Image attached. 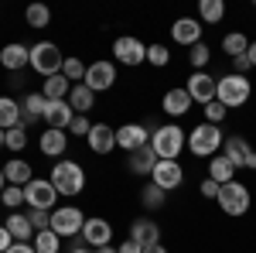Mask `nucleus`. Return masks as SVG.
Returning a JSON list of instances; mask_svg holds the SVG:
<instances>
[{"label": "nucleus", "mask_w": 256, "mask_h": 253, "mask_svg": "<svg viewBox=\"0 0 256 253\" xmlns=\"http://www.w3.org/2000/svg\"><path fill=\"white\" fill-rule=\"evenodd\" d=\"M130 239L140 243L144 250H147V246H158L160 243V226L154 219H134V222H130Z\"/></svg>", "instance_id": "nucleus-20"}, {"label": "nucleus", "mask_w": 256, "mask_h": 253, "mask_svg": "<svg viewBox=\"0 0 256 253\" xmlns=\"http://www.w3.org/2000/svg\"><path fill=\"white\" fill-rule=\"evenodd\" d=\"M218 188H222V185H216L212 178H205V181L198 185V192H202V198H218Z\"/></svg>", "instance_id": "nucleus-44"}, {"label": "nucleus", "mask_w": 256, "mask_h": 253, "mask_svg": "<svg viewBox=\"0 0 256 253\" xmlns=\"http://www.w3.org/2000/svg\"><path fill=\"white\" fill-rule=\"evenodd\" d=\"M222 18H226V4L222 0H198V21L218 24Z\"/></svg>", "instance_id": "nucleus-30"}, {"label": "nucleus", "mask_w": 256, "mask_h": 253, "mask_svg": "<svg viewBox=\"0 0 256 253\" xmlns=\"http://www.w3.org/2000/svg\"><path fill=\"white\" fill-rule=\"evenodd\" d=\"M147 62H150L154 69H164V65L171 62V52H168V45H160V41L147 45Z\"/></svg>", "instance_id": "nucleus-36"}, {"label": "nucleus", "mask_w": 256, "mask_h": 253, "mask_svg": "<svg viewBox=\"0 0 256 253\" xmlns=\"http://www.w3.org/2000/svg\"><path fill=\"white\" fill-rule=\"evenodd\" d=\"M68 89H72V82L62 76H48L44 82H41V96L44 99H68Z\"/></svg>", "instance_id": "nucleus-29"}, {"label": "nucleus", "mask_w": 256, "mask_h": 253, "mask_svg": "<svg viewBox=\"0 0 256 253\" xmlns=\"http://www.w3.org/2000/svg\"><path fill=\"white\" fill-rule=\"evenodd\" d=\"M0 202H4L7 209H18L20 202H24V188H20V185H7L4 195H0Z\"/></svg>", "instance_id": "nucleus-40"}, {"label": "nucleus", "mask_w": 256, "mask_h": 253, "mask_svg": "<svg viewBox=\"0 0 256 253\" xmlns=\"http://www.w3.org/2000/svg\"><path fill=\"white\" fill-rule=\"evenodd\" d=\"M62 76L68 79L72 86H79L82 79H86V62H82V59H65V65H62Z\"/></svg>", "instance_id": "nucleus-35"}, {"label": "nucleus", "mask_w": 256, "mask_h": 253, "mask_svg": "<svg viewBox=\"0 0 256 253\" xmlns=\"http://www.w3.org/2000/svg\"><path fill=\"white\" fill-rule=\"evenodd\" d=\"M52 185H55L58 195H82V188H86V171H82V164H76V161H58V164H52Z\"/></svg>", "instance_id": "nucleus-4"}, {"label": "nucleus", "mask_w": 256, "mask_h": 253, "mask_svg": "<svg viewBox=\"0 0 256 253\" xmlns=\"http://www.w3.org/2000/svg\"><path fill=\"white\" fill-rule=\"evenodd\" d=\"M120 253H144V246H140V243H134V239L126 236V243L120 246Z\"/></svg>", "instance_id": "nucleus-47"}, {"label": "nucleus", "mask_w": 256, "mask_h": 253, "mask_svg": "<svg viewBox=\"0 0 256 253\" xmlns=\"http://www.w3.org/2000/svg\"><path fill=\"white\" fill-rule=\"evenodd\" d=\"M150 181L158 188H164V192H174V188H181V181H184V168L178 161H158L154 171H150Z\"/></svg>", "instance_id": "nucleus-12"}, {"label": "nucleus", "mask_w": 256, "mask_h": 253, "mask_svg": "<svg viewBox=\"0 0 256 253\" xmlns=\"http://www.w3.org/2000/svg\"><path fill=\"white\" fill-rule=\"evenodd\" d=\"M150 147L160 161H178V154L188 147V134L178 127V123H164L150 130Z\"/></svg>", "instance_id": "nucleus-1"}, {"label": "nucleus", "mask_w": 256, "mask_h": 253, "mask_svg": "<svg viewBox=\"0 0 256 253\" xmlns=\"http://www.w3.org/2000/svg\"><path fill=\"white\" fill-rule=\"evenodd\" d=\"M24 202L31 209H41V212H55V202H58V192L52 185V178H34L24 185Z\"/></svg>", "instance_id": "nucleus-8"}, {"label": "nucleus", "mask_w": 256, "mask_h": 253, "mask_svg": "<svg viewBox=\"0 0 256 253\" xmlns=\"http://www.w3.org/2000/svg\"><path fill=\"white\" fill-rule=\"evenodd\" d=\"M62 65H65V55H62V48L55 41H38V45H31V69L38 72V76H58Z\"/></svg>", "instance_id": "nucleus-5"}, {"label": "nucleus", "mask_w": 256, "mask_h": 253, "mask_svg": "<svg viewBox=\"0 0 256 253\" xmlns=\"http://www.w3.org/2000/svg\"><path fill=\"white\" fill-rule=\"evenodd\" d=\"M86 144H89L92 154H113V151H116V130H113L110 123H92Z\"/></svg>", "instance_id": "nucleus-16"}, {"label": "nucleus", "mask_w": 256, "mask_h": 253, "mask_svg": "<svg viewBox=\"0 0 256 253\" xmlns=\"http://www.w3.org/2000/svg\"><path fill=\"white\" fill-rule=\"evenodd\" d=\"M144 253H168V250H164V246H160V243H158V246H147V250H144Z\"/></svg>", "instance_id": "nucleus-50"}, {"label": "nucleus", "mask_w": 256, "mask_h": 253, "mask_svg": "<svg viewBox=\"0 0 256 253\" xmlns=\"http://www.w3.org/2000/svg\"><path fill=\"white\" fill-rule=\"evenodd\" d=\"M14 127H24L20 123V103L10 96H0V130H14Z\"/></svg>", "instance_id": "nucleus-28"}, {"label": "nucleus", "mask_w": 256, "mask_h": 253, "mask_svg": "<svg viewBox=\"0 0 256 253\" xmlns=\"http://www.w3.org/2000/svg\"><path fill=\"white\" fill-rule=\"evenodd\" d=\"M4 188H7V178H4V168H0V195H4Z\"/></svg>", "instance_id": "nucleus-52"}, {"label": "nucleus", "mask_w": 256, "mask_h": 253, "mask_svg": "<svg viewBox=\"0 0 256 253\" xmlns=\"http://www.w3.org/2000/svg\"><path fill=\"white\" fill-rule=\"evenodd\" d=\"M4 178H7V185H28V181H34V171H31V164L24 161V157H10L7 164H4Z\"/></svg>", "instance_id": "nucleus-24"}, {"label": "nucleus", "mask_w": 256, "mask_h": 253, "mask_svg": "<svg viewBox=\"0 0 256 253\" xmlns=\"http://www.w3.org/2000/svg\"><path fill=\"white\" fill-rule=\"evenodd\" d=\"M222 144H226V137H222V130L216 123H198L188 134V151L195 157H216L222 151Z\"/></svg>", "instance_id": "nucleus-3"}, {"label": "nucleus", "mask_w": 256, "mask_h": 253, "mask_svg": "<svg viewBox=\"0 0 256 253\" xmlns=\"http://www.w3.org/2000/svg\"><path fill=\"white\" fill-rule=\"evenodd\" d=\"M246 59H250V65L256 69V41H250V52H246Z\"/></svg>", "instance_id": "nucleus-49"}, {"label": "nucleus", "mask_w": 256, "mask_h": 253, "mask_svg": "<svg viewBox=\"0 0 256 253\" xmlns=\"http://www.w3.org/2000/svg\"><path fill=\"white\" fill-rule=\"evenodd\" d=\"M28 219H31L34 233H41V229H48V222H52V212H41V209H31V212H28Z\"/></svg>", "instance_id": "nucleus-42"}, {"label": "nucleus", "mask_w": 256, "mask_h": 253, "mask_svg": "<svg viewBox=\"0 0 256 253\" xmlns=\"http://www.w3.org/2000/svg\"><path fill=\"white\" fill-rule=\"evenodd\" d=\"M113 59L120 62V65H144L147 62V45L140 38H130V35H120L116 41H113Z\"/></svg>", "instance_id": "nucleus-9"}, {"label": "nucleus", "mask_w": 256, "mask_h": 253, "mask_svg": "<svg viewBox=\"0 0 256 253\" xmlns=\"http://www.w3.org/2000/svg\"><path fill=\"white\" fill-rule=\"evenodd\" d=\"M68 106L76 110V117H86L89 110H96V93H92L86 82H79V86L68 89Z\"/></svg>", "instance_id": "nucleus-23"}, {"label": "nucleus", "mask_w": 256, "mask_h": 253, "mask_svg": "<svg viewBox=\"0 0 256 253\" xmlns=\"http://www.w3.org/2000/svg\"><path fill=\"white\" fill-rule=\"evenodd\" d=\"M44 106H48V99L41 96V93H28V96H24V103H20V110L28 113V120L44 117Z\"/></svg>", "instance_id": "nucleus-33"}, {"label": "nucleus", "mask_w": 256, "mask_h": 253, "mask_svg": "<svg viewBox=\"0 0 256 253\" xmlns=\"http://www.w3.org/2000/svg\"><path fill=\"white\" fill-rule=\"evenodd\" d=\"M58 246H62V236L52 233V229H41V233L34 236V250L38 253H58Z\"/></svg>", "instance_id": "nucleus-34"}, {"label": "nucleus", "mask_w": 256, "mask_h": 253, "mask_svg": "<svg viewBox=\"0 0 256 253\" xmlns=\"http://www.w3.org/2000/svg\"><path fill=\"white\" fill-rule=\"evenodd\" d=\"M208 59H212V52H208V45H205V41H198L195 48H192V55H188V62H192V69H195V72H205Z\"/></svg>", "instance_id": "nucleus-37"}, {"label": "nucleus", "mask_w": 256, "mask_h": 253, "mask_svg": "<svg viewBox=\"0 0 256 253\" xmlns=\"http://www.w3.org/2000/svg\"><path fill=\"white\" fill-rule=\"evenodd\" d=\"M89 130H92L89 117H76V120H72V127H68V134H76V137H89Z\"/></svg>", "instance_id": "nucleus-43"}, {"label": "nucleus", "mask_w": 256, "mask_h": 253, "mask_svg": "<svg viewBox=\"0 0 256 253\" xmlns=\"http://www.w3.org/2000/svg\"><path fill=\"white\" fill-rule=\"evenodd\" d=\"M253 96V82L246 76H236V72H229V76L218 79V89H216V99L226 106V110H232V106H242V103H250Z\"/></svg>", "instance_id": "nucleus-2"}, {"label": "nucleus", "mask_w": 256, "mask_h": 253, "mask_svg": "<svg viewBox=\"0 0 256 253\" xmlns=\"http://www.w3.org/2000/svg\"><path fill=\"white\" fill-rule=\"evenodd\" d=\"M0 65H4V69H10V72H20L24 65H31V48H28V45H20V41L4 45V48H0Z\"/></svg>", "instance_id": "nucleus-19"}, {"label": "nucleus", "mask_w": 256, "mask_h": 253, "mask_svg": "<svg viewBox=\"0 0 256 253\" xmlns=\"http://www.w3.org/2000/svg\"><path fill=\"white\" fill-rule=\"evenodd\" d=\"M160 157L154 154V147H150V144H147V147H140V151H134V154H130V161H126V164H130V171H134V175H150V171H154V164H158Z\"/></svg>", "instance_id": "nucleus-27"}, {"label": "nucleus", "mask_w": 256, "mask_h": 253, "mask_svg": "<svg viewBox=\"0 0 256 253\" xmlns=\"http://www.w3.org/2000/svg\"><path fill=\"white\" fill-rule=\"evenodd\" d=\"M96 253H120V250H116V246H99Z\"/></svg>", "instance_id": "nucleus-51"}, {"label": "nucleus", "mask_w": 256, "mask_h": 253, "mask_svg": "<svg viewBox=\"0 0 256 253\" xmlns=\"http://www.w3.org/2000/svg\"><path fill=\"white\" fill-rule=\"evenodd\" d=\"M160 110L168 113V117H184L188 110H192V96H188V89L181 86V89H168L164 99H160Z\"/></svg>", "instance_id": "nucleus-22"}, {"label": "nucleus", "mask_w": 256, "mask_h": 253, "mask_svg": "<svg viewBox=\"0 0 256 253\" xmlns=\"http://www.w3.org/2000/svg\"><path fill=\"white\" fill-rule=\"evenodd\" d=\"M171 38H174V45L195 48L198 41H202V21L198 18H178L174 24H171Z\"/></svg>", "instance_id": "nucleus-18"}, {"label": "nucleus", "mask_w": 256, "mask_h": 253, "mask_svg": "<svg viewBox=\"0 0 256 253\" xmlns=\"http://www.w3.org/2000/svg\"><path fill=\"white\" fill-rule=\"evenodd\" d=\"M208 178L216 185H229V181H236V168L229 164L226 154H216V157H208Z\"/></svg>", "instance_id": "nucleus-25"}, {"label": "nucleus", "mask_w": 256, "mask_h": 253, "mask_svg": "<svg viewBox=\"0 0 256 253\" xmlns=\"http://www.w3.org/2000/svg\"><path fill=\"white\" fill-rule=\"evenodd\" d=\"M82 226H86V212H82L79 205H58V209L52 212V222H48V229L58 233L62 239H65V236H79Z\"/></svg>", "instance_id": "nucleus-6"}, {"label": "nucleus", "mask_w": 256, "mask_h": 253, "mask_svg": "<svg viewBox=\"0 0 256 253\" xmlns=\"http://www.w3.org/2000/svg\"><path fill=\"white\" fill-rule=\"evenodd\" d=\"M4 147H10V151H24V147H28V130H24V127L7 130V134H4Z\"/></svg>", "instance_id": "nucleus-39"}, {"label": "nucleus", "mask_w": 256, "mask_h": 253, "mask_svg": "<svg viewBox=\"0 0 256 253\" xmlns=\"http://www.w3.org/2000/svg\"><path fill=\"white\" fill-rule=\"evenodd\" d=\"M222 154L229 157V164H232V168H253V171H256V151L242 140V137H226Z\"/></svg>", "instance_id": "nucleus-11"}, {"label": "nucleus", "mask_w": 256, "mask_h": 253, "mask_svg": "<svg viewBox=\"0 0 256 253\" xmlns=\"http://www.w3.org/2000/svg\"><path fill=\"white\" fill-rule=\"evenodd\" d=\"M44 123L52 127V130H68L72 127V120H76V110L68 106V99H48V106H44Z\"/></svg>", "instance_id": "nucleus-15"}, {"label": "nucleus", "mask_w": 256, "mask_h": 253, "mask_svg": "<svg viewBox=\"0 0 256 253\" xmlns=\"http://www.w3.org/2000/svg\"><path fill=\"white\" fill-rule=\"evenodd\" d=\"M226 113H229V110H226V106H222V103H218V99H212V103H205V123H222V120H226Z\"/></svg>", "instance_id": "nucleus-41"}, {"label": "nucleus", "mask_w": 256, "mask_h": 253, "mask_svg": "<svg viewBox=\"0 0 256 253\" xmlns=\"http://www.w3.org/2000/svg\"><path fill=\"white\" fill-rule=\"evenodd\" d=\"M82 239H86L92 250H99V246H110V239H113V226H110L106 219L92 215V219H86V226H82Z\"/></svg>", "instance_id": "nucleus-17"}, {"label": "nucleus", "mask_w": 256, "mask_h": 253, "mask_svg": "<svg viewBox=\"0 0 256 253\" xmlns=\"http://www.w3.org/2000/svg\"><path fill=\"white\" fill-rule=\"evenodd\" d=\"M147 144H150V134H147L144 123H123L116 130V147H123L126 154H134V151L147 147Z\"/></svg>", "instance_id": "nucleus-14"}, {"label": "nucleus", "mask_w": 256, "mask_h": 253, "mask_svg": "<svg viewBox=\"0 0 256 253\" xmlns=\"http://www.w3.org/2000/svg\"><path fill=\"white\" fill-rule=\"evenodd\" d=\"M72 253H96V250H86V246H76Z\"/></svg>", "instance_id": "nucleus-53"}, {"label": "nucleus", "mask_w": 256, "mask_h": 253, "mask_svg": "<svg viewBox=\"0 0 256 253\" xmlns=\"http://www.w3.org/2000/svg\"><path fill=\"white\" fill-rule=\"evenodd\" d=\"M10 246H14V236L7 233V226H0V253H7Z\"/></svg>", "instance_id": "nucleus-45"}, {"label": "nucleus", "mask_w": 256, "mask_h": 253, "mask_svg": "<svg viewBox=\"0 0 256 253\" xmlns=\"http://www.w3.org/2000/svg\"><path fill=\"white\" fill-rule=\"evenodd\" d=\"M4 226H7V233L14 236V243H28V239L34 236V226H31L28 212H10V219H7Z\"/></svg>", "instance_id": "nucleus-26"}, {"label": "nucleus", "mask_w": 256, "mask_h": 253, "mask_svg": "<svg viewBox=\"0 0 256 253\" xmlns=\"http://www.w3.org/2000/svg\"><path fill=\"white\" fill-rule=\"evenodd\" d=\"M188 96H192V103H212L216 99V89H218V79L216 76H208V72H192L188 76Z\"/></svg>", "instance_id": "nucleus-13"}, {"label": "nucleus", "mask_w": 256, "mask_h": 253, "mask_svg": "<svg viewBox=\"0 0 256 253\" xmlns=\"http://www.w3.org/2000/svg\"><path fill=\"white\" fill-rule=\"evenodd\" d=\"M38 147L44 157H62L65 151H68V130H44V134L38 137Z\"/></svg>", "instance_id": "nucleus-21"}, {"label": "nucleus", "mask_w": 256, "mask_h": 253, "mask_svg": "<svg viewBox=\"0 0 256 253\" xmlns=\"http://www.w3.org/2000/svg\"><path fill=\"white\" fill-rule=\"evenodd\" d=\"M232 69H236V76H246V72H250L253 65H250V59L242 55V59H232Z\"/></svg>", "instance_id": "nucleus-46"}, {"label": "nucleus", "mask_w": 256, "mask_h": 253, "mask_svg": "<svg viewBox=\"0 0 256 253\" xmlns=\"http://www.w3.org/2000/svg\"><path fill=\"white\" fill-rule=\"evenodd\" d=\"M92 93H106L113 82H116V65L113 62H92V65H86V79H82Z\"/></svg>", "instance_id": "nucleus-10"}, {"label": "nucleus", "mask_w": 256, "mask_h": 253, "mask_svg": "<svg viewBox=\"0 0 256 253\" xmlns=\"http://www.w3.org/2000/svg\"><path fill=\"white\" fill-rule=\"evenodd\" d=\"M222 52H226L229 59H242V55L250 52V38H246V35H239V31H232V35H226V38H222Z\"/></svg>", "instance_id": "nucleus-31"}, {"label": "nucleus", "mask_w": 256, "mask_h": 253, "mask_svg": "<svg viewBox=\"0 0 256 253\" xmlns=\"http://www.w3.org/2000/svg\"><path fill=\"white\" fill-rule=\"evenodd\" d=\"M216 202L226 215H246L250 212V188H246L242 181H229V185L218 188Z\"/></svg>", "instance_id": "nucleus-7"}, {"label": "nucleus", "mask_w": 256, "mask_h": 253, "mask_svg": "<svg viewBox=\"0 0 256 253\" xmlns=\"http://www.w3.org/2000/svg\"><path fill=\"white\" fill-rule=\"evenodd\" d=\"M7 253H38V250H34L31 243H14V246H10Z\"/></svg>", "instance_id": "nucleus-48"}, {"label": "nucleus", "mask_w": 256, "mask_h": 253, "mask_svg": "<svg viewBox=\"0 0 256 253\" xmlns=\"http://www.w3.org/2000/svg\"><path fill=\"white\" fill-rule=\"evenodd\" d=\"M24 21H28V28L41 31V28H48V21H52V11H48L44 4H31V7L24 11Z\"/></svg>", "instance_id": "nucleus-32"}, {"label": "nucleus", "mask_w": 256, "mask_h": 253, "mask_svg": "<svg viewBox=\"0 0 256 253\" xmlns=\"http://www.w3.org/2000/svg\"><path fill=\"white\" fill-rule=\"evenodd\" d=\"M164 195H168V192H164V188H158V185L150 181V185L140 192V202H144L147 209H160V205H164Z\"/></svg>", "instance_id": "nucleus-38"}, {"label": "nucleus", "mask_w": 256, "mask_h": 253, "mask_svg": "<svg viewBox=\"0 0 256 253\" xmlns=\"http://www.w3.org/2000/svg\"><path fill=\"white\" fill-rule=\"evenodd\" d=\"M4 134H7V130H0V147H4Z\"/></svg>", "instance_id": "nucleus-54"}]
</instances>
